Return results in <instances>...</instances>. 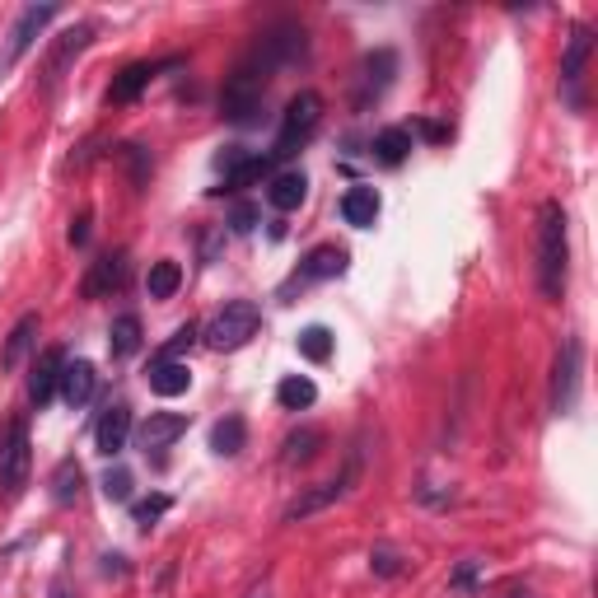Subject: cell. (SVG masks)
Here are the masks:
<instances>
[{"label": "cell", "mask_w": 598, "mask_h": 598, "mask_svg": "<svg viewBox=\"0 0 598 598\" xmlns=\"http://www.w3.org/2000/svg\"><path fill=\"white\" fill-rule=\"evenodd\" d=\"M356 472H360V463L351 458L346 463V472L342 477H332V482H323V486H314V491H304V496H295L290 505H285V524H299V519H309V514H318V510H328V505H337V500L351 491V482H356Z\"/></svg>", "instance_id": "obj_7"}, {"label": "cell", "mask_w": 598, "mask_h": 598, "mask_svg": "<svg viewBox=\"0 0 598 598\" xmlns=\"http://www.w3.org/2000/svg\"><path fill=\"white\" fill-rule=\"evenodd\" d=\"M342 220L346 225H356V229H370L374 220H379V192L365 187V183H356L342 197Z\"/></svg>", "instance_id": "obj_21"}, {"label": "cell", "mask_w": 598, "mask_h": 598, "mask_svg": "<svg viewBox=\"0 0 598 598\" xmlns=\"http://www.w3.org/2000/svg\"><path fill=\"white\" fill-rule=\"evenodd\" d=\"M318 122H323V94H318V89H299L295 99L285 103L281 131H276V145L267 150L271 164H285L290 155H299V150L309 145V136L318 131Z\"/></svg>", "instance_id": "obj_3"}, {"label": "cell", "mask_w": 598, "mask_h": 598, "mask_svg": "<svg viewBox=\"0 0 598 598\" xmlns=\"http://www.w3.org/2000/svg\"><path fill=\"white\" fill-rule=\"evenodd\" d=\"M407 131H412V141H416V136H426L430 145H444V141H449V127H440V122H412Z\"/></svg>", "instance_id": "obj_36"}, {"label": "cell", "mask_w": 598, "mask_h": 598, "mask_svg": "<svg viewBox=\"0 0 598 598\" xmlns=\"http://www.w3.org/2000/svg\"><path fill=\"white\" fill-rule=\"evenodd\" d=\"M57 15H61V5H52V0H47V5H24L19 19H15V29H10V52H5V57L10 61L24 57V52L33 47V38H38Z\"/></svg>", "instance_id": "obj_13"}, {"label": "cell", "mask_w": 598, "mask_h": 598, "mask_svg": "<svg viewBox=\"0 0 598 598\" xmlns=\"http://www.w3.org/2000/svg\"><path fill=\"white\" fill-rule=\"evenodd\" d=\"M510 598H533V594H510Z\"/></svg>", "instance_id": "obj_41"}, {"label": "cell", "mask_w": 598, "mask_h": 598, "mask_svg": "<svg viewBox=\"0 0 598 598\" xmlns=\"http://www.w3.org/2000/svg\"><path fill=\"white\" fill-rule=\"evenodd\" d=\"M304 197H309V178H304L299 169H290V173H271L267 201L276 206V211H299V206H304Z\"/></svg>", "instance_id": "obj_19"}, {"label": "cell", "mask_w": 598, "mask_h": 598, "mask_svg": "<svg viewBox=\"0 0 598 598\" xmlns=\"http://www.w3.org/2000/svg\"><path fill=\"white\" fill-rule=\"evenodd\" d=\"M159 75V66H150V61H136V66H127V71L113 80V89H108V103H131L141 99V89L150 85Z\"/></svg>", "instance_id": "obj_25"}, {"label": "cell", "mask_w": 598, "mask_h": 598, "mask_svg": "<svg viewBox=\"0 0 598 598\" xmlns=\"http://www.w3.org/2000/svg\"><path fill=\"white\" fill-rule=\"evenodd\" d=\"M145 384H150V393H159V398H183L187 388H192V374H187L183 360H150Z\"/></svg>", "instance_id": "obj_17"}, {"label": "cell", "mask_w": 598, "mask_h": 598, "mask_svg": "<svg viewBox=\"0 0 598 598\" xmlns=\"http://www.w3.org/2000/svg\"><path fill=\"white\" fill-rule=\"evenodd\" d=\"M80 486H85V468H80L75 458H61L57 468H52V500H57V505H75V500H80Z\"/></svg>", "instance_id": "obj_27"}, {"label": "cell", "mask_w": 598, "mask_h": 598, "mask_svg": "<svg viewBox=\"0 0 598 598\" xmlns=\"http://www.w3.org/2000/svg\"><path fill=\"white\" fill-rule=\"evenodd\" d=\"M477 575H482V566H477V561H463V566L454 570V589H472V584H477Z\"/></svg>", "instance_id": "obj_38"}, {"label": "cell", "mask_w": 598, "mask_h": 598, "mask_svg": "<svg viewBox=\"0 0 598 598\" xmlns=\"http://www.w3.org/2000/svg\"><path fill=\"white\" fill-rule=\"evenodd\" d=\"M566 271H570V220L561 201H542L538 206V290L542 299L566 295Z\"/></svg>", "instance_id": "obj_1"}, {"label": "cell", "mask_w": 598, "mask_h": 598, "mask_svg": "<svg viewBox=\"0 0 598 598\" xmlns=\"http://www.w3.org/2000/svg\"><path fill=\"white\" fill-rule=\"evenodd\" d=\"M131 486H136V477H131L127 468H108V472H103V496L113 500V505H127Z\"/></svg>", "instance_id": "obj_34"}, {"label": "cell", "mask_w": 598, "mask_h": 598, "mask_svg": "<svg viewBox=\"0 0 598 598\" xmlns=\"http://www.w3.org/2000/svg\"><path fill=\"white\" fill-rule=\"evenodd\" d=\"M61 374H66V351H61V346H47L43 356L33 360V374H29V402L38 412L61 393Z\"/></svg>", "instance_id": "obj_9"}, {"label": "cell", "mask_w": 598, "mask_h": 598, "mask_svg": "<svg viewBox=\"0 0 598 598\" xmlns=\"http://www.w3.org/2000/svg\"><path fill=\"white\" fill-rule=\"evenodd\" d=\"M29 463H33V444H29V421L19 416L10 421L5 440H0V496L15 500L29 482Z\"/></svg>", "instance_id": "obj_5"}, {"label": "cell", "mask_w": 598, "mask_h": 598, "mask_svg": "<svg viewBox=\"0 0 598 598\" xmlns=\"http://www.w3.org/2000/svg\"><path fill=\"white\" fill-rule=\"evenodd\" d=\"M178 435H187V416L183 412H150V421L136 430V444H141L145 454H164Z\"/></svg>", "instance_id": "obj_16"}, {"label": "cell", "mask_w": 598, "mask_h": 598, "mask_svg": "<svg viewBox=\"0 0 598 598\" xmlns=\"http://www.w3.org/2000/svg\"><path fill=\"white\" fill-rule=\"evenodd\" d=\"M94 43V24H75V29H66L57 38V47H52V57H47V89L61 85V75H66V66H71L85 47Z\"/></svg>", "instance_id": "obj_15"}, {"label": "cell", "mask_w": 598, "mask_h": 598, "mask_svg": "<svg viewBox=\"0 0 598 598\" xmlns=\"http://www.w3.org/2000/svg\"><path fill=\"white\" fill-rule=\"evenodd\" d=\"M299 356L314 360V365H323V360L332 356V332L323 328V323H314V328L299 332Z\"/></svg>", "instance_id": "obj_30"}, {"label": "cell", "mask_w": 598, "mask_h": 598, "mask_svg": "<svg viewBox=\"0 0 598 598\" xmlns=\"http://www.w3.org/2000/svg\"><path fill=\"white\" fill-rule=\"evenodd\" d=\"M318 449H323V430L304 426V430H295V435H285L281 463H285V468H304V463H314V458H318Z\"/></svg>", "instance_id": "obj_23"}, {"label": "cell", "mask_w": 598, "mask_h": 598, "mask_svg": "<svg viewBox=\"0 0 598 598\" xmlns=\"http://www.w3.org/2000/svg\"><path fill=\"white\" fill-rule=\"evenodd\" d=\"M253 225H257V206H248V201H243V206H234V215H229V229H234V234H248Z\"/></svg>", "instance_id": "obj_37"}, {"label": "cell", "mask_w": 598, "mask_h": 598, "mask_svg": "<svg viewBox=\"0 0 598 598\" xmlns=\"http://www.w3.org/2000/svg\"><path fill=\"white\" fill-rule=\"evenodd\" d=\"M412 145H416V141H412V131H407V127H384L379 136H374L370 150H374V159H379V164L398 169L402 159L412 155Z\"/></svg>", "instance_id": "obj_24"}, {"label": "cell", "mask_w": 598, "mask_h": 598, "mask_svg": "<svg viewBox=\"0 0 598 598\" xmlns=\"http://www.w3.org/2000/svg\"><path fill=\"white\" fill-rule=\"evenodd\" d=\"M393 71H398V57L388 52V47H379V52H370V57L360 61V80H356V108H370L374 99H384V89L393 85Z\"/></svg>", "instance_id": "obj_10"}, {"label": "cell", "mask_w": 598, "mask_h": 598, "mask_svg": "<svg viewBox=\"0 0 598 598\" xmlns=\"http://www.w3.org/2000/svg\"><path fill=\"white\" fill-rule=\"evenodd\" d=\"M271 57L262 47H253L248 57L239 61V71L229 75L225 94H220V113L225 122H239V127H253L262 122V103H267V85H271Z\"/></svg>", "instance_id": "obj_2"}, {"label": "cell", "mask_w": 598, "mask_h": 598, "mask_svg": "<svg viewBox=\"0 0 598 598\" xmlns=\"http://www.w3.org/2000/svg\"><path fill=\"white\" fill-rule=\"evenodd\" d=\"M197 342H201V328H197V323H183V328L173 332L169 342L159 346V356H155V360H178V356H183V351H192V346H197Z\"/></svg>", "instance_id": "obj_33"}, {"label": "cell", "mask_w": 598, "mask_h": 598, "mask_svg": "<svg viewBox=\"0 0 598 598\" xmlns=\"http://www.w3.org/2000/svg\"><path fill=\"white\" fill-rule=\"evenodd\" d=\"M580 342L575 337H566L561 342V351H556V365H552V412L556 416H570V407H575V398H580Z\"/></svg>", "instance_id": "obj_6"}, {"label": "cell", "mask_w": 598, "mask_h": 598, "mask_svg": "<svg viewBox=\"0 0 598 598\" xmlns=\"http://www.w3.org/2000/svg\"><path fill=\"white\" fill-rule=\"evenodd\" d=\"M127 440H131V407L127 402H113V407L99 416V426H94V444H99L103 458H117L127 449Z\"/></svg>", "instance_id": "obj_14"}, {"label": "cell", "mask_w": 598, "mask_h": 598, "mask_svg": "<svg viewBox=\"0 0 598 598\" xmlns=\"http://www.w3.org/2000/svg\"><path fill=\"white\" fill-rule=\"evenodd\" d=\"M117 159H122V164H131V183H136V187L150 178V169H155V159H150V150H145V145H117Z\"/></svg>", "instance_id": "obj_32"}, {"label": "cell", "mask_w": 598, "mask_h": 598, "mask_svg": "<svg viewBox=\"0 0 598 598\" xmlns=\"http://www.w3.org/2000/svg\"><path fill=\"white\" fill-rule=\"evenodd\" d=\"M370 570H374V575H384V580H393V575H402V556L393 552V547H374V552H370Z\"/></svg>", "instance_id": "obj_35"}, {"label": "cell", "mask_w": 598, "mask_h": 598, "mask_svg": "<svg viewBox=\"0 0 598 598\" xmlns=\"http://www.w3.org/2000/svg\"><path fill=\"white\" fill-rule=\"evenodd\" d=\"M141 342H145L141 318H136V314H117L113 328H108V351H113L117 360H127V356H136V351H141Z\"/></svg>", "instance_id": "obj_22"}, {"label": "cell", "mask_w": 598, "mask_h": 598, "mask_svg": "<svg viewBox=\"0 0 598 598\" xmlns=\"http://www.w3.org/2000/svg\"><path fill=\"white\" fill-rule=\"evenodd\" d=\"M103 575H127V556H103Z\"/></svg>", "instance_id": "obj_40"}, {"label": "cell", "mask_w": 598, "mask_h": 598, "mask_svg": "<svg viewBox=\"0 0 598 598\" xmlns=\"http://www.w3.org/2000/svg\"><path fill=\"white\" fill-rule=\"evenodd\" d=\"M342 271H346V248H337V243H318L314 253L295 267V276H290V285H285L281 295H290L295 285H309V281H332V276H342Z\"/></svg>", "instance_id": "obj_11"}, {"label": "cell", "mask_w": 598, "mask_h": 598, "mask_svg": "<svg viewBox=\"0 0 598 598\" xmlns=\"http://www.w3.org/2000/svg\"><path fill=\"white\" fill-rule=\"evenodd\" d=\"M94 388H99V374H94V365L89 360H66V374H61V398L71 402L75 412L85 407L89 398H94Z\"/></svg>", "instance_id": "obj_20"}, {"label": "cell", "mask_w": 598, "mask_h": 598, "mask_svg": "<svg viewBox=\"0 0 598 598\" xmlns=\"http://www.w3.org/2000/svg\"><path fill=\"white\" fill-rule=\"evenodd\" d=\"M178 285H183V267H178V262H169V257H164V262H155V267H150V276H145V290H150V299H169Z\"/></svg>", "instance_id": "obj_29"}, {"label": "cell", "mask_w": 598, "mask_h": 598, "mask_svg": "<svg viewBox=\"0 0 598 598\" xmlns=\"http://www.w3.org/2000/svg\"><path fill=\"white\" fill-rule=\"evenodd\" d=\"M589 52H594V29H589V24H575L566 38V57H561V89H566L570 108H580V80H584Z\"/></svg>", "instance_id": "obj_8"}, {"label": "cell", "mask_w": 598, "mask_h": 598, "mask_svg": "<svg viewBox=\"0 0 598 598\" xmlns=\"http://www.w3.org/2000/svg\"><path fill=\"white\" fill-rule=\"evenodd\" d=\"M127 253H122V248H117V253H103L99 262H94V267H89V276H85V285H80V290H85V299H108V295H117V290H122V285H127Z\"/></svg>", "instance_id": "obj_12"}, {"label": "cell", "mask_w": 598, "mask_h": 598, "mask_svg": "<svg viewBox=\"0 0 598 598\" xmlns=\"http://www.w3.org/2000/svg\"><path fill=\"white\" fill-rule=\"evenodd\" d=\"M243 444H248V426H243V416H220V421L211 426V449L220 458L243 454Z\"/></svg>", "instance_id": "obj_26"}, {"label": "cell", "mask_w": 598, "mask_h": 598, "mask_svg": "<svg viewBox=\"0 0 598 598\" xmlns=\"http://www.w3.org/2000/svg\"><path fill=\"white\" fill-rule=\"evenodd\" d=\"M257 328H262V309L253 299H229L225 309L201 328V342L211 351H239V346H248L257 337Z\"/></svg>", "instance_id": "obj_4"}, {"label": "cell", "mask_w": 598, "mask_h": 598, "mask_svg": "<svg viewBox=\"0 0 598 598\" xmlns=\"http://www.w3.org/2000/svg\"><path fill=\"white\" fill-rule=\"evenodd\" d=\"M38 328H43V323H38V314H24L15 328H10V337H5V351H0V365H5V370H19V365L29 360V351L38 346Z\"/></svg>", "instance_id": "obj_18"}, {"label": "cell", "mask_w": 598, "mask_h": 598, "mask_svg": "<svg viewBox=\"0 0 598 598\" xmlns=\"http://www.w3.org/2000/svg\"><path fill=\"white\" fill-rule=\"evenodd\" d=\"M318 388L314 379H304V374H290V379H281V388H276V402H281L285 412H304V407H314Z\"/></svg>", "instance_id": "obj_28"}, {"label": "cell", "mask_w": 598, "mask_h": 598, "mask_svg": "<svg viewBox=\"0 0 598 598\" xmlns=\"http://www.w3.org/2000/svg\"><path fill=\"white\" fill-rule=\"evenodd\" d=\"M89 225H94V215H89V211H80L71 220V243H75V248H85V243H89Z\"/></svg>", "instance_id": "obj_39"}, {"label": "cell", "mask_w": 598, "mask_h": 598, "mask_svg": "<svg viewBox=\"0 0 598 598\" xmlns=\"http://www.w3.org/2000/svg\"><path fill=\"white\" fill-rule=\"evenodd\" d=\"M173 510V496H164V491H155V496H145V500H136V505H131V519H136V524L141 528H155L159 519H164V514Z\"/></svg>", "instance_id": "obj_31"}]
</instances>
